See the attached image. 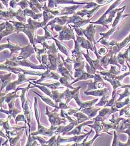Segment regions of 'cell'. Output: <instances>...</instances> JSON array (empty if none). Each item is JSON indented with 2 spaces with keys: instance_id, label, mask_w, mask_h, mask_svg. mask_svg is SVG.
Returning a JSON list of instances; mask_svg holds the SVG:
<instances>
[{
  "instance_id": "6da1fadb",
  "label": "cell",
  "mask_w": 130,
  "mask_h": 146,
  "mask_svg": "<svg viewBox=\"0 0 130 146\" xmlns=\"http://www.w3.org/2000/svg\"><path fill=\"white\" fill-rule=\"evenodd\" d=\"M80 6V5H74L72 6L69 7H56L54 9H50L48 7V6L46 5V3L45 2L43 10L45 11H47L50 12L52 14H53L54 15H68L70 14L74 13L75 12L78 8H79Z\"/></svg>"
},
{
  "instance_id": "7a4b0ae2",
  "label": "cell",
  "mask_w": 130,
  "mask_h": 146,
  "mask_svg": "<svg viewBox=\"0 0 130 146\" xmlns=\"http://www.w3.org/2000/svg\"><path fill=\"white\" fill-rule=\"evenodd\" d=\"M88 2H78L73 0H49L48 7L50 9H53L57 7L58 5L61 4H74V5H87Z\"/></svg>"
},
{
  "instance_id": "3957f363",
  "label": "cell",
  "mask_w": 130,
  "mask_h": 146,
  "mask_svg": "<svg viewBox=\"0 0 130 146\" xmlns=\"http://www.w3.org/2000/svg\"><path fill=\"white\" fill-rule=\"evenodd\" d=\"M129 42H130V33L126 37L125 39H124L122 42L119 43H117L115 41H112V48H111L110 52L112 53L116 54L117 52L125 47Z\"/></svg>"
},
{
  "instance_id": "277c9868",
  "label": "cell",
  "mask_w": 130,
  "mask_h": 146,
  "mask_svg": "<svg viewBox=\"0 0 130 146\" xmlns=\"http://www.w3.org/2000/svg\"><path fill=\"white\" fill-rule=\"evenodd\" d=\"M125 9H126V6H123L122 10H121L117 12V16H116L115 20L113 21V23L112 24V29H113L116 30V28L119 27V26L121 24V23L122 22L123 20L125 17H127L130 15L129 14H125V15L123 14Z\"/></svg>"
},
{
  "instance_id": "5b68a950",
  "label": "cell",
  "mask_w": 130,
  "mask_h": 146,
  "mask_svg": "<svg viewBox=\"0 0 130 146\" xmlns=\"http://www.w3.org/2000/svg\"><path fill=\"white\" fill-rule=\"evenodd\" d=\"M105 5H98L97 6H96V7L94 8H93L92 10H86V9H84L83 10L80 11H78V12L76 13V15H80L82 17H84L85 16H87L88 18H90L92 17L93 15L101 7H103Z\"/></svg>"
},
{
  "instance_id": "8992f818",
  "label": "cell",
  "mask_w": 130,
  "mask_h": 146,
  "mask_svg": "<svg viewBox=\"0 0 130 146\" xmlns=\"http://www.w3.org/2000/svg\"><path fill=\"white\" fill-rule=\"evenodd\" d=\"M130 52V47L128 48V49L124 52V53H119V54H118L117 57V59L119 61V62L122 65H123V67H125L124 66V63L125 62H127L129 61V60L130 58L129 57V53Z\"/></svg>"
},
{
  "instance_id": "52a82bcc",
  "label": "cell",
  "mask_w": 130,
  "mask_h": 146,
  "mask_svg": "<svg viewBox=\"0 0 130 146\" xmlns=\"http://www.w3.org/2000/svg\"><path fill=\"white\" fill-rule=\"evenodd\" d=\"M86 36L88 39L90 41H93L95 43L94 41V33H95V27H94L92 25H90L88 27L86 30Z\"/></svg>"
},
{
  "instance_id": "ba28073f",
  "label": "cell",
  "mask_w": 130,
  "mask_h": 146,
  "mask_svg": "<svg viewBox=\"0 0 130 146\" xmlns=\"http://www.w3.org/2000/svg\"><path fill=\"white\" fill-rule=\"evenodd\" d=\"M29 1L34 7H35L40 11H42V9H43L44 6L43 5L40 4V3L38 0H29Z\"/></svg>"
},
{
  "instance_id": "9c48e42d",
  "label": "cell",
  "mask_w": 130,
  "mask_h": 146,
  "mask_svg": "<svg viewBox=\"0 0 130 146\" xmlns=\"http://www.w3.org/2000/svg\"><path fill=\"white\" fill-rule=\"evenodd\" d=\"M17 5H20L21 7L22 10H25L29 6V4L27 0H21L17 3Z\"/></svg>"
},
{
  "instance_id": "30bf717a",
  "label": "cell",
  "mask_w": 130,
  "mask_h": 146,
  "mask_svg": "<svg viewBox=\"0 0 130 146\" xmlns=\"http://www.w3.org/2000/svg\"><path fill=\"white\" fill-rule=\"evenodd\" d=\"M97 3L96 2H88L87 4V5H86L85 6H84L83 7V9H89L91 8H94L96 6H97Z\"/></svg>"
},
{
  "instance_id": "8fae6325",
  "label": "cell",
  "mask_w": 130,
  "mask_h": 146,
  "mask_svg": "<svg viewBox=\"0 0 130 146\" xmlns=\"http://www.w3.org/2000/svg\"><path fill=\"white\" fill-rule=\"evenodd\" d=\"M125 114L126 117H130V104H129L127 107H126L125 109L122 110L121 111V115Z\"/></svg>"
},
{
  "instance_id": "7c38bea8",
  "label": "cell",
  "mask_w": 130,
  "mask_h": 146,
  "mask_svg": "<svg viewBox=\"0 0 130 146\" xmlns=\"http://www.w3.org/2000/svg\"><path fill=\"white\" fill-rule=\"evenodd\" d=\"M129 96H130V90H129V88H126L125 91L124 92V93L121 94V97H120V98H119V100H122L125 97H129Z\"/></svg>"
},
{
  "instance_id": "4fadbf2b",
  "label": "cell",
  "mask_w": 130,
  "mask_h": 146,
  "mask_svg": "<svg viewBox=\"0 0 130 146\" xmlns=\"http://www.w3.org/2000/svg\"><path fill=\"white\" fill-rule=\"evenodd\" d=\"M107 48H106L105 47H102L98 51V53L101 55H102V54L104 55L107 53Z\"/></svg>"
},
{
  "instance_id": "5bb4252c",
  "label": "cell",
  "mask_w": 130,
  "mask_h": 146,
  "mask_svg": "<svg viewBox=\"0 0 130 146\" xmlns=\"http://www.w3.org/2000/svg\"><path fill=\"white\" fill-rule=\"evenodd\" d=\"M95 1L98 5H103L105 6L109 4L107 3V0H95Z\"/></svg>"
},
{
  "instance_id": "9a60e30c",
  "label": "cell",
  "mask_w": 130,
  "mask_h": 146,
  "mask_svg": "<svg viewBox=\"0 0 130 146\" xmlns=\"http://www.w3.org/2000/svg\"><path fill=\"white\" fill-rule=\"evenodd\" d=\"M1 1L2 3L4 5H5L6 7V8H8V3H9V1L10 0H1Z\"/></svg>"
},
{
  "instance_id": "2e32d148",
  "label": "cell",
  "mask_w": 130,
  "mask_h": 146,
  "mask_svg": "<svg viewBox=\"0 0 130 146\" xmlns=\"http://www.w3.org/2000/svg\"><path fill=\"white\" fill-rule=\"evenodd\" d=\"M40 3H43V2H46L47 0H38Z\"/></svg>"
},
{
  "instance_id": "e0dca14e",
  "label": "cell",
  "mask_w": 130,
  "mask_h": 146,
  "mask_svg": "<svg viewBox=\"0 0 130 146\" xmlns=\"http://www.w3.org/2000/svg\"><path fill=\"white\" fill-rule=\"evenodd\" d=\"M127 63V66H128V67H129V70H130V66L129 65V63H127V61L126 62Z\"/></svg>"
},
{
  "instance_id": "ac0fdd59",
  "label": "cell",
  "mask_w": 130,
  "mask_h": 146,
  "mask_svg": "<svg viewBox=\"0 0 130 146\" xmlns=\"http://www.w3.org/2000/svg\"><path fill=\"white\" fill-rule=\"evenodd\" d=\"M14 1H15L17 3H19V1H20V0H14Z\"/></svg>"
},
{
  "instance_id": "d6986e66",
  "label": "cell",
  "mask_w": 130,
  "mask_h": 146,
  "mask_svg": "<svg viewBox=\"0 0 130 146\" xmlns=\"http://www.w3.org/2000/svg\"><path fill=\"white\" fill-rule=\"evenodd\" d=\"M129 61V62H130V58L129 60V61Z\"/></svg>"
}]
</instances>
